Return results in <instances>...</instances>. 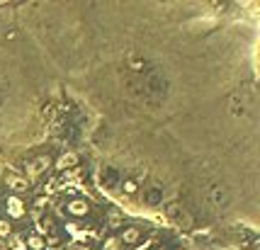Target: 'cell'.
<instances>
[{"mask_svg": "<svg viewBox=\"0 0 260 250\" xmlns=\"http://www.w3.org/2000/svg\"><path fill=\"white\" fill-rule=\"evenodd\" d=\"M51 163H54V158H51L49 153H39V155L29 158L27 163H25V178H27L29 185H32L34 180H39L41 175L51 168Z\"/></svg>", "mask_w": 260, "mask_h": 250, "instance_id": "obj_1", "label": "cell"}, {"mask_svg": "<svg viewBox=\"0 0 260 250\" xmlns=\"http://www.w3.org/2000/svg\"><path fill=\"white\" fill-rule=\"evenodd\" d=\"M5 219L8 221H20V219H25L27 216V204H25V199L17 195H8L5 197Z\"/></svg>", "mask_w": 260, "mask_h": 250, "instance_id": "obj_2", "label": "cell"}, {"mask_svg": "<svg viewBox=\"0 0 260 250\" xmlns=\"http://www.w3.org/2000/svg\"><path fill=\"white\" fill-rule=\"evenodd\" d=\"M5 187L10 190V195H25V192H29V185L27 178L25 175H17V173H10V175H5Z\"/></svg>", "mask_w": 260, "mask_h": 250, "instance_id": "obj_3", "label": "cell"}, {"mask_svg": "<svg viewBox=\"0 0 260 250\" xmlns=\"http://www.w3.org/2000/svg\"><path fill=\"white\" fill-rule=\"evenodd\" d=\"M81 163V158H78V153L76 151H63L58 158H54V163L51 165L58 170V173H66V170H73V168H78Z\"/></svg>", "mask_w": 260, "mask_h": 250, "instance_id": "obj_4", "label": "cell"}, {"mask_svg": "<svg viewBox=\"0 0 260 250\" xmlns=\"http://www.w3.org/2000/svg\"><path fill=\"white\" fill-rule=\"evenodd\" d=\"M66 211L73 219H85V216H90V204L81 197H73L71 202H66Z\"/></svg>", "mask_w": 260, "mask_h": 250, "instance_id": "obj_5", "label": "cell"}, {"mask_svg": "<svg viewBox=\"0 0 260 250\" xmlns=\"http://www.w3.org/2000/svg\"><path fill=\"white\" fill-rule=\"evenodd\" d=\"M117 238H119L122 245H137L139 240H141V228L139 226H126V228H122V233Z\"/></svg>", "mask_w": 260, "mask_h": 250, "instance_id": "obj_6", "label": "cell"}, {"mask_svg": "<svg viewBox=\"0 0 260 250\" xmlns=\"http://www.w3.org/2000/svg\"><path fill=\"white\" fill-rule=\"evenodd\" d=\"M168 214H170V219L175 223H180V226H185V228H190L192 226V216L185 211V209H180L178 204H173V207L168 209Z\"/></svg>", "mask_w": 260, "mask_h": 250, "instance_id": "obj_7", "label": "cell"}, {"mask_svg": "<svg viewBox=\"0 0 260 250\" xmlns=\"http://www.w3.org/2000/svg\"><path fill=\"white\" fill-rule=\"evenodd\" d=\"M107 226H110L112 231H117V228H124V216H122V211H117V209H110V211H107Z\"/></svg>", "mask_w": 260, "mask_h": 250, "instance_id": "obj_8", "label": "cell"}, {"mask_svg": "<svg viewBox=\"0 0 260 250\" xmlns=\"http://www.w3.org/2000/svg\"><path fill=\"white\" fill-rule=\"evenodd\" d=\"M27 248L29 250H46V240L41 233H29L27 236Z\"/></svg>", "mask_w": 260, "mask_h": 250, "instance_id": "obj_9", "label": "cell"}, {"mask_svg": "<svg viewBox=\"0 0 260 250\" xmlns=\"http://www.w3.org/2000/svg\"><path fill=\"white\" fill-rule=\"evenodd\" d=\"M39 221H41V231H44L41 236H49V233H56V231H58V228H56L54 216H46V214H44V216H41Z\"/></svg>", "mask_w": 260, "mask_h": 250, "instance_id": "obj_10", "label": "cell"}, {"mask_svg": "<svg viewBox=\"0 0 260 250\" xmlns=\"http://www.w3.org/2000/svg\"><path fill=\"white\" fill-rule=\"evenodd\" d=\"M119 248H122V243H119L117 236H107L102 240V250H119Z\"/></svg>", "mask_w": 260, "mask_h": 250, "instance_id": "obj_11", "label": "cell"}, {"mask_svg": "<svg viewBox=\"0 0 260 250\" xmlns=\"http://www.w3.org/2000/svg\"><path fill=\"white\" fill-rule=\"evenodd\" d=\"M122 190L126 192V195H137V192H139V182L132 180V178H126V180L122 182Z\"/></svg>", "mask_w": 260, "mask_h": 250, "instance_id": "obj_12", "label": "cell"}, {"mask_svg": "<svg viewBox=\"0 0 260 250\" xmlns=\"http://www.w3.org/2000/svg\"><path fill=\"white\" fill-rule=\"evenodd\" d=\"M8 236H13V221L0 219V238H8Z\"/></svg>", "mask_w": 260, "mask_h": 250, "instance_id": "obj_13", "label": "cell"}, {"mask_svg": "<svg viewBox=\"0 0 260 250\" xmlns=\"http://www.w3.org/2000/svg\"><path fill=\"white\" fill-rule=\"evenodd\" d=\"M46 240V248H56V245H61V236H58V231L56 233H49V236H44Z\"/></svg>", "mask_w": 260, "mask_h": 250, "instance_id": "obj_14", "label": "cell"}, {"mask_svg": "<svg viewBox=\"0 0 260 250\" xmlns=\"http://www.w3.org/2000/svg\"><path fill=\"white\" fill-rule=\"evenodd\" d=\"M102 182H105L107 187H114V185H117V173H114L112 168H107V178H102Z\"/></svg>", "mask_w": 260, "mask_h": 250, "instance_id": "obj_15", "label": "cell"}, {"mask_svg": "<svg viewBox=\"0 0 260 250\" xmlns=\"http://www.w3.org/2000/svg\"><path fill=\"white\" fill-rule=\"evenodd\" d=\"M161 195H163L161 190H151L149 197H146V202H149V204H158V202H161Z\"/></svg>", "mask_w": 260, "mask_h": 250, "instance_id": "obj_16", "label": "cell"}, {"mask_svg": "<svg viewBox=\"0 0 260 250\" xmlns=\"http://www.w3.org/2000/svg\"><path fill=\"white\" fill-rule=\"evenodd\" d=\"M78 178V168H73V170H66V173H61V180L63 182H71Z\"/></svg>", "mask_w": 260, "mask_h": 250, "instance_id": "obj_17", "label": "cell"}, {"mask_svg": "<svg viewBox=\"0 0 260 250\" xmlns=\"http://www.w3.org/2000/svg\"><path fill=\"white\" fill-rule=\"evenodd\" d=\"M66 250H90V248H88L85 243H69V245H66Z\"/></svg>", "mask_w": 260, "mask_h": 250, "instance_id": "obj_18", "label": "cell"}, {"mask_svg": "<svg viewBox=\"0 0 260 250\" xmlns=\"http://www.w3.org/2000/svg\"><path fill=\"white\" fill-rule=\"evenodd\" d=\"M175 250H182V248H175Z\"/></svg>", "mask_w": 260, "mask_h": 250, "instance_id": "obj_19", "label": "cell"}]
</instances>
